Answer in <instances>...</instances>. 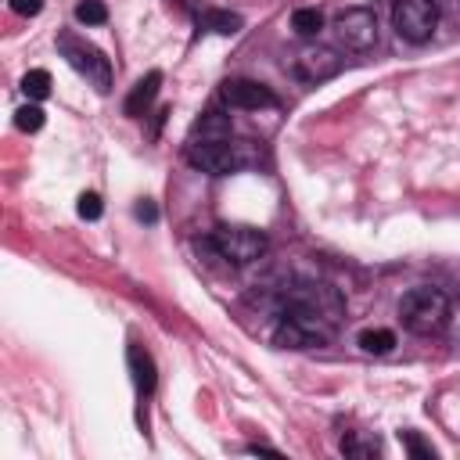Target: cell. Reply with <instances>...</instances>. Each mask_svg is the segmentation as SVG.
Masks as SVG:
<instances>
[{"mask_svg":"<svg viewBox=\"0 0 460 460\" xmlns=\"http://www.w3.org/2000/svg\"><path fill=\"white\" fill-rule=\"evenodd\" d=\"M277 313H291V316H302L309 323H320L327 331H334V323L341 320L345 313V302L341 295L323 284V280H291L280 288V298H277Z\"/></svg>","mask_w":460,"mask_h":460,"instance_id":"obj_1","label":"cell"},{"mask_svg":"<svg viewBox=\"0 0 460 460\" xmlns=\"http://www.w3.org/2000/svg\"><path fill=\"white\" fill-rule=\"evenodd\" d=\"M399 320L410 334H438L449 323V298L438 288H410L399 302Z\"/></svg>","mask_w":460,"mask_h":460,"instance_id":"obj_2","label":"cell"},{"mask_svg":"<svg viewBox=\"0 0 460 460\" xmlns=\"http://www.w3.org/2000/svg\"><path fill=\"white\" fill-rule=\"evenodd\" d=\"M58 50H61V58H65L93 90H101V93L111 90V61H108L93 43L79 40L75 32H61V36H58Z\"/></svg>","mask_w":460,"mask_h":460,"instance_id":"obj_3","label":"cell"},{"mask_svg":"<svg viewBox=\"0 0 460 460\" xmlns=\"http://www.w3.org/2000/svg\"><path fill=\"white\" fill-rule=\"evenodd\" d=\"M187 162L208 176H230L248 162V155H244V144H234L230 137L226 140H190Z\"/></svg>","mask_w":460,"mask_h":460,"instance_id":"obj_4","label":"cell"},{"mask_svg":"<svg viewBox=\"0 0 460 460\" xmlns=\"http://www.w3.org/2000/svg\"><path fill=\"white\" fill-rule=\"evenodd\" d=\"M208 244L230 266H248V262H255V259L266 255V234L262 230H252V226H219L208 237Z\"/></svg>","mask_w":460,"mask_h":460,"instance_id":"obj_5","label":"cell"},{"mask_svg":"<svg viewBox=\"0 0 460 460\" xmlns=\"http://www.w3.org/2000/svg\"><path fill=\"white\" fill-rule=\"evenodd\" d=\"M392 25L399 40L406 43H428L438 25V4L435 0H395L392 4Z\"/></svg>","mask_w":460,"mask_h":460,"instance_id":"obj_6","label":"cell"},{"mask_svg":"<svg viewBox=\"0 0 460 460\" xmlns=\"http://www.w3.org/2000/svg\"><path fill=\"white\" fill-rule=\"evenodd\" d=\"M334 36L345 50L363 54L377 43V14L370 7H345L334 18Z\"/></svg>","mask_w":460,"mask_h":460,"instance_id":"obj_7","label":"cell"},{"mask_svg":"<svg viewBox=\"0 0 460 460\" xmlns=\"http://www.w3.org/2000/svg\"><path fill=\"white\" fill-rule=\"evenodd\" d=\"M273 341L280 349H320L331 341V331L320 327V323H309L302 316H291V313H280L277 316V327H273Z\"/></svg>","mask_w":460,"mask_h":460,"instance_id":"obj_8","label":"cell"},{"mask_svg":"<svg viewBox=\"0 0 460 460\" xmlns=\"http://www.w3.org/2000/svg\"><path fill=\"white\" fill-rule=\"evenodd\" d=\"M219 97L230 104V108H241V111H259V108H273L277 97L270 86L255 83V79H226Z\"/></svg>","mask_w":460,"mask_h":460,"instance_id":"obj_9","label":"cell"},{"mask_svg":"<svg viewBox=\"0 0 460 460\" xmlns=\"http://www.w3.org/2000/svg\"><path fill=\"white\" fill-rule=\"evenodd\" d=\"M341 68V58L327 47H302L295 54V75L305 83H323Z\"/></svg>","mask_w":460,"mask_h":460,"instance_id":"obj_10","label":"cell"},{"mask_svg":"<svg viewBox=\"0 0 460 460\" xmlns=\"http://www.w3.org/2000/svg\"><path fill=\"white\" fill-rule=\"evenodd\" d=\"M158 83H162V72H147V75L133 86V93L126 97V115H129V119H140V115L147 111V104H151L155 93H158Z\"/></svg>","mask_w":460,"mask_h":460,"instance_id":"obj_11","label":"cell"},{"mask_svg":"<svg viewBox=\"0 0 460 460\" xmlns=\"http://www.w3.org/2000/svg\"><path fill=\"white\" fill-rule=\"evenodd\" d=\"M226 137H230V119L223 111H205L190 129V140H226Z\"/></svg>","mask_w":460,"mask_h":460,"instance_id":"obj_12","label":"cell"},{"mask_svg":"<svg viewBox=\"0 0 460 460\" xmlns=\"http://www.w3.org/2000/svg\"><path fill=\"white\" fill-rule=\"evenodd\" d=\"M359 349L363 352H374V356H385V352H392L395 349V334L392 331H385V327H367V331H359Z\"/></svg>","mask_w":460,"mask_h":460,"instance_id":"obj_13","label":"cell"},{"mask_svg":"<svg viewBox=\"0 0 460 460\" xmlns=\"http://www.w3.org/2000/svg\"><path fill=\"white\" fill-rule=\"evenodd\" d=\"M198 22H201V29H212V32H219V36H234V32L241 29V18L230 14V11H201Z\"/></svg>","mask_w":460,"mask_h":460,"instance_id":"obj_14","label":"cell"},{"mask_svg":"<svg viewBox=\"0 0 460 460\" xmlns=\"http://www.w3.org/2000/svg\"><path fill=\"white\" fill-rule=\"evenodd\" d=\"M129 367L137 370V374H133V377H137V388H140V392H151V388H155V367H151V356L140 352V349L133 345V349H129Z\"/></svg>","mask_w":460,"mask_h":460,"instance_id":"obj_15","label":"cell"},{"mask_svg":"<svg viewBox=\"0 0 460 460\" xmlns=\"http://www.w3.org/2000/svg\"><path fill=\"white\" fill-rule=\"evenodd\" d=\"M291 29L309 40V36H316V32L323 29V14H320L316 7H298V11L291 14Z\"/></svg>","mask_w":460,"mask_h":460,"instance_id":"obj_16","label":"cell"},{"mask_svg":"<svg viewBox=\"0 0 460 460\" xmlns=\"http://www.w3.org/2000/svg\"><path fill=\"white\" fill-rule=\"evenodd\" d=\"M22 90H25L29 101H43V97L50 93V72H47V68H32V72H25Z\"/></svg>","mask_w":460,"mask_h":460,"instance_id":"obj_17","label":"cell"},{"mask_svg":"<svg viewBox=\"0 0 460 460\" xmlns=\"http://www.w3.org/2000/svg\"><path fill=\"white\" fill-rule=\"evenodd\" d=\"M14 126H18L22 133H36V129L43 126V108H40V104H25V108H18Z\"/></svg>","mask_w":460,"mask_h":460,"instance_id":"obj_18","label":"cell"},{"mask_svg":"<svg viewBox=\"0 0 460 460\" xmlns=\"http://www.w3.org/2000/svg\"><path fill=\"white\" fill-rule=\"evenodd\" d=\"M75 18H79L83 25H101V22L108 18V11H104L101 0H83V4L75 7Z\"/></svg>","mask_w":460,"mask_h":460,"instance_id":"obj_19","label":"cell"},{"mask_svg":"<svg viewBox=\"0 0 460 460\" xmlns=\"http://www.w3.org/2000/svg\"><path fill=\"white\" fill-rule=\"evenodd\" d=\"M341 453H349V456H374L377 453V442H359L356 435H345L341 438Z\"/></svg>","mask_w":460,"mask_h":460,"instance_id":"obj_20","label":"cell"},{"mask_svg":"<svg viewBox=\"0 0 460 460\" xmlns=\"http://www.w3.org/2000/svg\"><path fill=\"white\" fill-rule=\"evenodd\" d=\"M79 216L83 219H101V198L97 194H83L79 198Z\"/></svg>","mask_w":460,"mask_h":460,"instance_id":"obj_21","label":"cell"},{"mask_svg":"<svg viewBox=\"0 0 460 460\" xmlns=\"http://www.w3.org/2000/svg\"><path fill=\"white\" fill-rule=\"evenodd\" d=\"M11 11L22 18H36L43 11V0H11Z\"/></svg>","mask_w":460,"mask_h":460,"instance_id":"obj_22","label":"cell"},{"mask_svg":"<svg viewBox=\"0 0 460 460\" xmlns=\"http://www.w3.org/2000/svg\"><path fill=\"white\" fill-rule=\"evenodd\" d=\"M402 442H406V449H410L413 456H428V460L435 456V449H431V446H424V442H420L413 431H406V435H402Z\"/></svg>","mask_w":460,"mask_h":460,"instance_id":"obj_23","label":"cell"},{"mask_svg":"<svg viewBox=\"0 0 460 460\" xmlns=\"http://www.w3.org/2000/svg\"><path fill=\"white\" fill-rule=\"evenodd\" d=\"M137 216H140V219H155V208H151V205H140Z\"/></svg>","mask_w":460,"mask_h":460,"instance_id":"obj_24","label":"cell"}]
</instances>
